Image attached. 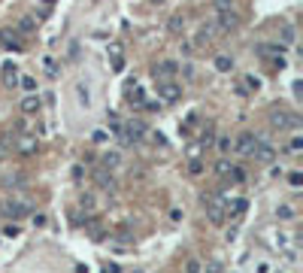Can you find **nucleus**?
<instances>
[{
    "mask_svg": "<svg viewBox=\"0 0 303 273\" xmlns=\"http://www.w3.org/2000/svg\"><path fill=\"white\" fill-rule=\"evenodd\" d=\"M0 40H3V46H6V49H21L18 33H12V30H3V33H0Z\"/></svg>",
    "mask_w": 303,
    "mask_h": 273,
    "instance_id": "12",
    "label": "nucleus"
},
{
    "mask_svg": "<svg viewBox=\"0 0 303 273\" xmlns=\"http://www.w3.org/2000/svg\"><path fill=\"white\" fill-rule=\"evenodd\" d=\"M231 167H234V164H231V161H227V158H221V161H215V173H218V176H227V173H231Z\"/></svg>",
    "mask_w": 303,
    "mask_h": 273,
    "instance_id": "19",
    "label": "nucleus"
},
{
    "mask_svg": "<svg viewBox=\"0 0 303 273\" xmlns=\"http://www.w3.org/2000/svg\"><path fill=\"white\" fill-rule=\"evenodd\" d=\"M40 109H43V100L36 97V94H27V97L21 100V112H24V115H36Z\"/></svg>",
    "mask_w": 303,
    "mask_h": 273,
    "instance_id": "9",
    "label": "nucleus"
},
{
    "mask_svg": "<svg viewBox=\"0 0 303 273\" xmlns=\"http://www.w3.org/2000/svg\"><path fill=\"white\" fill-rule=\"evenodd\" d=\"M200 170H203V164H200L197 158H191V164H188V173H194V176H197Z\"/></svg>",
    "mask_w": 303,
    "mask_h": 273,
    "instance_id": "29",
    "label": "nucleus"
},
{
    "mask_svg": "<svg viewBox=\"0 0 303 273\" xmlns=\"http://www.w3.org/2000/svg\"><path fill=\"white\" fill-rule=\"evenodd\" d=\"M200 273H224V264H221L218 258H209V261L200 267Z\"/></svg>",
    "mask_w": 303,
    "mask_h": 273,
    "instance_id": "15",
    "label": "nucleus"
},
{
    "mask_svg": "<svg viewBox=\"0 0 303 273\" xmlns=\"http://www.w3.org/2000/svg\"><path fill=\"white\" fill-rule=\"evenodd\" d=\"M185 273H200V261H197V258H191V261L185 264Z\"/></svg>",
    "mask_w": 303,
    "mask_h": 273,
    "instance_id": "26",
    "label": "nucleus"
},
{
    "mask_svg": "<svg viewBox=\"0 0 303 273\" xmlns=\"http://www.w3.org/2000/svg\"><path fill=\"white\" fill-rule=\"evenodd\" d=\"M3 82H6V85H15V82H18V70H15V67H6Z\"/></svg>",
    "mask_w": 303,
    "mask_h": 273,
    "instance_id": "20",
    "label": "nucleus"
},
{
    "mask_svg": "<svg viewBox=\"0 0 303 273\" xmlns=\"http://www.w3.org/2000/svg\"><path fill=\"white\" fill-rule=\"evenodd\" d=\"M119 161H122L119 152H106V155H103V164H106V167H119Z\"/></svg>",
    "mask_w": 303,
    "mask_h": 273,
    "instance_id": "17",
    "label": "nucleus"
},
{
    "mask_svg": "<svg viewBox=\"0 0 303 273\" xmlns=\"http://www.w3.org/2000/svg\"><path fill=\"white\" fill-rule=\"evenodd\" d=\"M97 182H100L103 188H112V185H116V179H112V176H106V173H100V176H97Z\"/></svg>",
    "mask_w": 303,
    "mask_h": 273,
    "instance_id": "27",
    "label": "nucleus"
},
{
    "mask_svg": "<svg viewBox=\"0 0 303 273\" xmlns=\"http://www.w3.org/2000/svg\"><path fill=\"white\" fill-rule=\"evenodd\" d=\"M182 27H185V21H182L179 15H173V18H170V30H173V33H179Z\"/></svg>",
    "mask_w": 303,
    "mask_h": 273,
    "instance_id": "25",
    "label": "nucleus"
},
{
    "mask_svg": "<svg viewBox=\"0 0 303 273\" xmlns=\"http://www.w3.org/2000/svg\"><path fill=\"white\" fill-rule=\"evenodd\" d=\"M106 140H109L106 131H94V143H106Z\"/></svg>",
    "mask_w": 303,
    "mask_h": 273,
    "instance_id": "30",
    "label": "nucleus"
},
{
    "mask_svg": "<svg viewBox=\"0 0 303 273\" xmlns=\"http://www.w3.org/2000/svg\"><path fill=\"white\" fill-rule=\"evenodd\" d=\"M288 182H291L294 188H300V182H303V179H300V173H291V176H288Z\"/></svg>",
    "mask_w": 303,
    "mask_h": 273,
    "instance_id": "32",
    "label": "nucleus"
},
{
    "mask_svg": "<svg viewBox=\"0 0 303 273\" xmlns=\"http://www.w3.org/2000/svg\"><path fill=\"white\" fill-rule=\"evenodd\" d=\"M215 33H218V30H215V24H209V27H200V30H197V36H194V43H191V46H194V49H203V46H209Z\"/></svg>",
    "mask_w": 303,
    "mask_h": 273,
    "instance_id": "8",
    "label": "nucleus"
},
{
    "mask_svg": "<svg viewBox=\"0 0 303 273\" xmlns=\"http://www.w3.org/2000/svg\"><path fill=\"white\" fill-rule=\"evenodd\" d=\"M27 210H30V204H24V201H9L6 204V216H12V219L27 216Z\"/></svg>",
    "mask_w": 303,
    "mask_h": 273,
    "instance_id": "11",
    "label": "nucleus"
},
{
    "mask_svg": "<svg viewBox=\"0 0 303 273\" xmlns=\"http://www.w3.org/2000/svg\"><path fill=\"white\" fill-rule=\"evenodd\" d=\"M300 146H303V140H300V137H294V140L288 143V149H291V152H300Z\"/></svg>",
    "mask_w": 303,
    "mask_h": 273,
    "instance_id": "31",
    "label": "nucleus"
},
{
    "mask_svg": "<svg viewBox=\"0 0 303 273\" xmlns=\"http://www.w3.org/2000/svg\"><path fill=\"white\" fill-rule=\"evenodd\" d=\"M252 155H255V161H264V164H270V161H276V149L267 143V140H261L258 137V143H255V149H252Z\"/></svg>",
    "mask_w": 303,
    "mask_h": 273,
    "instance_id": "2",
    "label": "nucleus"
},
{
    "mask_svg": "<svg viewBox=\"0 0 303 273\" xmlns=\"http://www.w3.org/2000/svg\"><path fill=\"white\" fill-rule=\"evenodd\" d=\"M36 146H40V143H36V137H33V134H24V137H18V140H15L18 155H33V152H36Z\"/></svg>",
    "mask_w": 303,
    "mask_h": 273,
    "instance_id": "7",
    "label": "nucleus"
},
{
    "mask_svg": "<svg viewBox=\"0 0 303 273\" xmlns=\"http://www.w3.org/2000/svg\"><path fill=\"white\" fill-rule=\"evenodd\" d=\"M276 216H279V219H294L297 213H294V207H288V204H282V207L276 210Z\"/></svg>",
    "mask_w": 303,
    "mask_h": 273,
    "instance_id": "22",
    "label": "nucleus"
},
{
    "mask_svg": "<svg viewBox=\"0 0 303 273\" xmlns=\"http://www.w3.org/2000/svg\"><path fill=\"white\" fill-rule=\"evenodd\" d=\"M143 134H146V125H143V122H131V125L125 128V140H128V143H137Z\"/></svg>",
    "mask_w": 303,
    "mask_h": 273,
    "instance_id": "10",
    "label": "nucleus"
},
{
    "mask_svg": "<svg viewBox=\"0 0 303 273\" xmlns=\"http://www.w3.org/2000/svg\"><path fill=\"white\" fill-rule=\"evenodd\" d=\"M270 125H273V128H279V131H294V128L300 125V119H297V112H288V109H273V112H270Z\"/></svg>",
    "mask_w": 303,
    "mask_h": 273,
    "instance_id": "1",
    "label": "nucleus"
},
{
    "mask_svg": "<svg viewBox=\"0 0 303 273\" xmlns=\"http://www.w3.org/2000/svg\"><path fill=\"white\" fill-rule=\"evenodd\" d=\"M282 33H285V43H291V40H294V27H285Z\"/></svg>",
    "mask_w": 303,
    "mask_h": 273,
    "instance_id": "34",
    "label": "nucleus"
},
{
    "mask_svg": "<svg viewBox=\"0 0 303 273\" xmlns=\"http://www.w3.org/2000/svg\"><path fill=\"white\" fill-rule=\"evenodd\" d=\"M237 24H240V15H237V9H227V12H218L215 30H218V33H231Z\"/></svg>",
    "mask_w": 303,
    "mask_h": 273,
    "instance_id": "3",
    "label": "nucleus"
},
{
    "mask_svg": "<svg viewBox=\"0 0 303 273\" xmlns=\"http://www.w3.org/2000/svg\"><path fill=\"white\" fill-rule=\"evenodd\" d=\"M255 143H258V137L249 134V131H243V134H237V140H234V152H240V155H252Z\"/></svg>",
    "mask_w": 303,
    "mask_h": 273,
    "instance_id": "5",
    "label": "nucleus"
},
{
    "mask_svg": "<svg viewBox=\"0 0 303 273\" xmlns=\"http://www.w3.org/2000/svg\"><path fill=\"white\" fill-rule=\"evenodd\" d=\"M215 143H218V152H221V155H227V152L234 149V140H231V137H218Z\"/></svg>",
    "mask_w": 303,
    "mask_h": 273,
    "instance_id": "18",
    "label": "nucleus"
},
{
    "mask_svg": "<svg viewBox=\"0 0 303 273\" xmlns=\"http://www.w3.org/2000/svg\"><path fill=\"white\" fill-rule=\"evenodd\" d=\"M212 143H215L212 131H203V134H200V146H212Z\"/></svg>",
    "mask_w": 303,
    "mask_h": 273,
    "instance_id": "28",
    "label": "nucleus"
},
{
    "mask_svg": "<svg viewBox=\"0 0 303 273\" xmlns=\"http://www.w3.org/2000/svg\"><path fill=\"white\" fill-rule=\"evenodd\" d=\"M215 70H218V73H231V70H234V58L218 55V58H215Z\"/></svg>",
    "mask_w": 303,
    "mask_h": 273,
    "instance_id": "14",
    "label": "nucleus"
},
{
    "mask_svg": "<svg viewBox=\"0 0 303 273\" xmlns=\"http://www.w3.org/2000/svg\"><path fill=\"white\" fill-rule=\"evenodd\" d=\"M215 9H218V12H227V9H234V0H215Z\"/></svg>",
    "mask_w": 303,
    "mask_h": 273,
    "instance_id": "24",
    "label": "nucleus"
},
{
    "mask_svg": "<svg viewBox=\"0 0 303 273\" xmlns=\"http://www.w3.org/2000/svg\"><path fill=\"white\" fill-rule=\"evenodd\" d=\"M227 176H231L234 182H246V170H240V167H231V173H227Z\"/></svg>",
    "mask_w": 303,
    "mask_h": 273,
    "instance_id": "23",
    "label": "nucleus"
},
{
    "mask_svg": "<svg viewBox=\"0 0 303 273\" xmlns=\"http://www.w3.org/2000/svg\"><path fill=\"white\" fill-rule=\"evenodd\" d=\"M18 30H21V33H33V30H36V21H33L30 15H21V18H18Z\"/></svg>",
    "mask_w": 303,
    "mask_h": 273,
    "instance_id": "16",
    "label": "nucleus"
},
{
    "mask_svg": "<svg viewBox=\"0 0 303 273\" xmlns=\"http://www.w3.org/2000/svg\"><path fill=\"white\" fill-rule=\"evenodd\" d=\"M18 82H21V88H24L27 94H33V91H36V79H30V76H21Z\"/></svg>",
    "mask_w": 303,
    "mask_h": 273,
    "instance_id": "21",
    "label": "nucleus"
},
{
    "mask_svg": "<svg viewBox=\"0 0 303 273\" xmlns=\"http://www.w3.org/2000/svg\"><path fill=\"white\" fill-rule=\"evenodd\" d=\"M176 70H179V64L176 61H161V64H155V79H173L176 76Z\"/></svg>",
    "mask_w": 303,
    "mask_h": 273,
    "instance_id": "6",
    "label": "nucleus"
},
{
    "mask_svg": "<svg viewBox=\"0 0 303 273\" xmlns=\"http://www.w3.org/2000/svg\"><path fill=\"white\" fill-rule=\"evenodd\" d=\"M128 100L137 103V106H143V103H146V91H143L140 85H131V88H128Z\"/></svg>",
    "mask_w": 303,
    "mask_h": 273,
    "instance_id": "13",
    "label": "nucleus"
},
{
    "mask_svg": "<svg viewBox=\"0 0 303 273\" xmlns=\"http://www.w3.org/2000/svg\"><path fill=\"white\" fill-rule=\"evenodd\" d=\"M246 85H249V88H258V85H261V79H255V76H246Z\"/></svg>",
    "mask_w": 303,
    "mask_h": 273,
    "instance_id": "33",
    "label": "nucleus"
},
{
    "mask_svg": "<svg viewBox=\"0 0 303 273\" xmlns=\"http://www.w3.org/2000/svg\"><path fill=\"white\" fill-rule=\"evenodd\" d=\"M158 94H161V100H164V103H173V100H179V97H182V88H179L173 79H164V82L158 85Z\"/></svg>",
    "mask_w": 303,
    "mask_h": 273,
    "instance_id": "4",
    "label": "nucleus"
}]
</instances>
